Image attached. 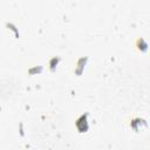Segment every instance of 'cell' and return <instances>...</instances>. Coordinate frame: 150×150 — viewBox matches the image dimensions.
Masks as SVG:
<instances>
[{
    "mask_svg": "<svg viewBox=\"0 0 150 150\" xmlns=\"http://www.w3.org/2000/svg\"><path fill=\"white\" fill-rule=\"evenodd\" d=\"M87 62H88V56H81L79 57L76 61H75V64H74V69H73V73L76 75V76H81L84 71V68L87 66Z\"/></svg>",
    "mask_w": 150,
    "mask_h": 150,
    "instance_id": "cell-3",
    "label": "cell"
},
{
    "mask_svg": "<svg viewBox=\"0 0 150 150\" xmlns=\"http://www.w3.org/2000/svg\"><path fill=\"white\" fill-rule=\"evenodd\" d=\"M88 117H89V114L88 112H83V114H81L75 120V128H76L77 132L86 134L89 130V121H88Z\"/></svg>",
    "mask_w": 150,
    "mask_h": 150,
    "instance_id": "cell-1",
    "label": "cell"
},
{
    "mask_svg": "<svg viewBox=\"0 0 150 150\" xmlns=\"http://www.w3.org/2000/svg\"><path fill=\"white\" fill-rule=\"evenodd\" d=\"M134 47H135V49H136L137 53L144 54V53H146L148 49H149V43H148V41H146L144 38H141V36H139V38H137V39L135 40Z\"/></svg>",
    "mask_w": 150,
    "mask_h": 150,
    "instance_id": "cell-4",
    "label": "cell"
},
{
    "mask_svg": "<svg viewBox=\"0 0 150 150\" xmlns=\"http://www.w3.org/2000/svg\"><path fill=\"white\" fill-rule=\"evenodd\" d=\"M128 125H129V128L131 130H134L135 132H138L139 129L148 127V122H146V120H144L141 116H132L128 121Z\"/></svg>",
    "mask_w": 150,
    "mask_h": 150,
    "instance_id": "cell-2",
    "label": "cell"
},
{
    "mask_svg": "<svg viewBox=\"0 0 150 150\" xmlns=\"http://www.w3.org/2000/svg\"><path fill=\"white\" fill-rule=\"evenodd\" d=\"M6 27H7V29H8L9 32H12V33H13V35H14V38H15V39H19V38H20L19 28H18L14 23H12V22H6Z\"/></svg>",
    "mask_w": 150,
    "mask_h": 150,
    "instance_id": "cell-6",
    "label": "cell"
},
{
    "mask_svg": "<svg viewBox=\"0 0 150 150\" xmlns=\"http://www.w3.org/2000/svg\"><path fill=\"white\" fill-rule=\"evenodd\" d=\"M42 70H43V67L38 64V66H30V67H28L27 73L29 75H38V74H41Z\"/></svg>",
    "mask_w": 150,
    "mask_h": 150,
    "instance_id": "cell-7",
    "label": "cell"
},
{
    "mask_svg": "<svg viewBox=\"0 0 150 150\" xmlns=\"http://www.w3.org/2000/svg\"><path fill=\"white\" fill-rule=\"evenodd\" d=\"M60 61H61V57H60V56H52V57L48 60V63H47L48 69H49L52 73H54V71L56 70V68H57Z\"/></svg>",
    "mask_w": 150,
    "mask_h": 150,
    "instance_id": "cell-5",
    "label": "cell"
}]
</instances>
